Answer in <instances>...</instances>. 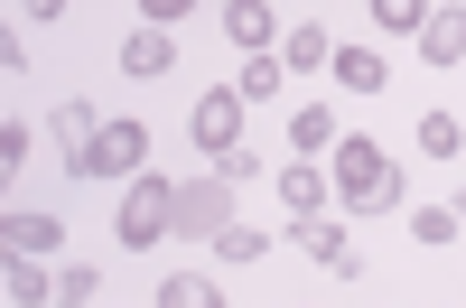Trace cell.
<instances>
[{
    "label": "cell",
    "instance_id": "obj_2",
    "mask_svg": "<svg viewBox=\"0 0 466 308\" xmlns=\"http://www.w3.org/2000/svg\"><path fill=\"white\" fill-rule=\"evenodd\" d=\"M112 224H122V243L131 252H149V243H168L177 234V178H122V215H112Z\"/></svg>",
    "mask_w": 466,
    "mask_h": 308
},
{
    "label": "cell",
    "instance_id": "obj_6",
    "mask_svg": "<svg viewBox=\"0 0 466 308\" xmlns=\"http://www.w3.org/2000/svg\"><path fill=\"white\" fill-rule=\"evenodd\" d=\"M289 243L308 252V262H318V272H355V243H345V224H327V215H289Z\"/></svg>",
    "mask_w": 466,
    "mask_h": 308
},
{
    "label": "cell",
    "instance_id": "obj_25",
    "mask_svg": "<svg viewBox=\"0 0 466 308\" xmlns=\"http://www.w3.org/2000/svg\"><path fill=\"white\" fill-rule=\"evenodd\" d=\"M187 10H197V0H140V19H149V28H177Z\"/></svg>",
    "mask_w": 466,
    "mask_h": 308
},
{
    "label": "cell",
    "instance_id": "obj_5",
    "mask_svg": "<svg viewBox=\"0 0 466 308\" xmlns=\"http://www.w3.org/2000/svg\"><path fill=\"white\" fill-rule=\"evenodd\" d=\"M149 169V131L131 122V112H112V122L94 131V159H85V178H140Z\"/></svg>",
    "mask_w": 466,
    "mask_h": 308
},
{
    "label": "cell",
    "instance_id": "obj_9",
    "mask_svg": "<svg viewBox=\"0 0 466 308\" xmlns=\"http://www.w3.org/2000/svg\"><path fill=\"white\" fill-rule=\"evenodd\" d=\"M122 75H177V28H131L122 37Z\"/></svg>",
    "mask_w": 466,
    "mask_h": 308
},
{
    "label": "cell",
    "instance_id": "obj_10",
    "mask_svg": "<svg viewBox=\"0 0 466 308\" xmlns=\"http://www.w3.org/2000/svg\"><path fill=\"white\" fill-rule=\"evenodd\" d=\"M47 131H56V149H66V169L85 178V159H94V131H103V122H94V103H56V112H47Z\"/></svg>",
    "mask_w": 466,
    "mask_h": 308
},
{
    "label": "cell",
    "instance_id": "obj_11",
    "mask_svg": "<svg viewBox=\"0 0 466 308\" xmlns=\"http://www.w3.org/2000/svg\"><path fill=\"white\" fill-rule=\"evenodd\" d=\"M327 197H336V178H327L318 159H289V169H280V206H289V215H327Z\"/></svg>",
    "mask_w": 466,
    "mask_h": 308
},
{
    "label": "cell",
    "instance_id": "obj_15",
    "mask_svg": "<svg viewBox=\"0 0 466 308\" xmlns=\"http://www.w3.org/2000/svg\"><path fill=\"white\" fill-rule=\"evenodd\" d=\"M327 75H336L345 94H382V85H392V75H382V56H373V47H336V56H327Z\"/></svg>",
    "mask_w": 466,
    "mask_h": 308
},
{
    "label": "cell",
    "instance_id": "obj_22",
    "mask_svg": "<svg viewBox=\"0 0 466 308\" xmlns=\"http://www.w3.org/2000/svg\"><path fill=\"white\" fill-rule=\"evenodd\" d=\"M159 299H168V308H215V281H206V272H168Z\"/></svg>",
    "mask_w": 466,
    "mask_h": 308
},
{
    "label": "cell",
    "instance_id": "obj_14",
    "mask_svg": "<svg viewBox=\"0 0 466 308\" xmlns=\"http://www.w3.org/2000/svg\"><path fill=\"white\" fill-rule=\"evenodd\" d=\"M0 243H10V252H56V243H66V224H56V215H37V206H28V215L10 206V215H0Z\"/></svg>",
    "mask_w": 466,
    "mask_h": 308
},
{
    "label": "cell",
    "instance_id": "obj_1",
    "mask_svg": "<svg viewBox=\"0 0 466 308\" xmlns=\"http://www.w3.org/2000/svg\"><path fill=\"white\" fill-rule=\"evenodd\" d=\"M327 178L355 215H392L401 206V169H392V140H336L327 149Z\"/></svg>",
    "mask_w": 466,
    "mask_h": 308
},
{
    "label": "cell",
    "instance_id": "obj_13",
    "mask_svg": "<svg viewBox=\"0 0 466 308\" xmlns=\"http://www.w3.org/2000/svg\"><path fill=\"white\" fill-rule=\"evenodd\" d=\"M336 140H345V131H336V103H299V112H289V149H299V159H327Z\"/></svg>",
    "mask_w": 466,
    "mask_h": 308
},
{
    "label": "cell",
    "instance_id": "obj_7",
    "mask_svg": "<svg viewBox=\"0 0 466 308\" xmlns=\"http://www.w3.org/2000/svg\"><path fill=\"white\" fill-rule=\"evenodd\" d=\"M420 56H430V66H466V0H430V19H420Z\"/></svg>",
    "mask_w": 466,
    "mask_h": 308
},
{
    "label": "cell",
    "instance_id": "obj_20",
    "mask_svg": "<svg viewBox=\"0 0 466 308\" xmlns=\"http://www.w3.org/2000/svg\"><path fill=\"white\" fill-rule=\"evenodd\" d=\"M373 28H392V37H420V19H430V0H364Z\"/></svg>",
    "mask_w": 466,
    "mask_h": 308
},
{
    "label": "cell",
    "instance_id": "obj_3",
    "mask_svg": "<svg viewBox=\"0 0 466 308\" xmlns=\"http://www.w3.org/2000/svg\"><path fill=\"white\" fill-rule=\"evenodd\" d=\"M233 224V178L215 169V178H177V234L187 243H215Z\"/></svg>",
    "mask_w": 466,
    "mask_h": 308
},
{
    "label": "cell",
    "instance_id": "obj_4",
    "mask_svg": "<svg viewBox=\"0 0 466 308\" xmlns=\"http://www.w3.org/2000/svg\"><path fill=\"white\" fill-rule=\"evenodd\" d=\"M187 131H197L206 159H224V149H243V85H215L197 94V112H187Z\"/></svg>",
    "mask_w": 466,
    "mask_h": 308
},
{
    "label": "cell",
    "instance_id": "obj_17",
    "mask_svg": "<svg viewBox=\"0 0 466 308\" xmlns=\"http://www.w3.org/2000/svg\"><path fill=\"white\" fill-rule=\"evenodd\" d=\"M280 75H289V66H280V47H252L233 85H243V103H270V94H280Z\"/></svg>",
    "mask_w": 466,
    "mask_h": 308
},
{
    "label": "cell",
    "instance_id": "obj_18",
    "mask_svg": "<svg viewBox=\"0 0 466 308\" xmlns=\"http://www.w3.org/2000/svg\"><path fill=\"white\" fill-rule=\"evenodd\" d=\"M261 252H270V234H261V224H243V215L215 234V262H233V272H243V262H261Z\"/></svg>",
    "mask_w": 466,
    "mask_h": 308
},
{
    "label": "cell",
    "instance_id": "obj_12",
    "mask_svg": "<svg viewBox=\"0 0 466 308\" xmlns=\"http://www.w3.org/2000/svg\"><path fill=\"white\" fill-rule=\"evenodd\" d=\"M224 37H233V47H280V19H270V0H224Z\"/></svg>",
    "mask_w": 466,
    "mask_h": 308
},
{
    "label": "cell",
    "instance_id": "obj_24",
    "mask_svg": "<svg viewBox=\"0 0 466 308\" xmlns=\"http://www.w3.org/2000/svg\"><path fill=\"white\" fill-rule=\"evenodd\" d=\"M28 149H37V131L10 112V122H0V169H10V187H19V169H28Z\"/></svg>",
    "mask_w": 466,
    "mask_h": 308
},
{
    "label": "cell",
    "instance_id": "obj_27",
    "mask_svg": "<svg viewBox=\"0 0 466 308\" xmlns=\"http://www.w3.org/2000/svg\"><path fill=\"white\" fill-rule=\"evenodd\" d=\"M457 224H466V197H457Z\"/></svg>",
    "mask_w": 466,
    "mask_h": 308
},
{
    "label": "cell",
    "instance_id": "obj_23",
    "mask_svg": "<svg viewBox=\"0 0 466 308\" xmlns=\"http://www.w3.org/2000/svg\"><path fill=\"white\" fill-rule=\"evenodd\" d=\"M410 234H420V243H457L466 224H457V206H410Z\"/></svg>",
    "mask_w": 466,
    "mask_h": 308
},
{
    "label": "cell",
    "instance_id": "obj_21",
    "mask_svg": "<svg viewBox=\"0 0 466 308\" xmlns=\"http://www.w3.org/2000/svg\"><path fill=\"white\" fill-rule=\"evenodd\" d=\"M56 299H66V308H94V299H103V272H94V262H66V272H56Z\"/></svg>",
    "mask_w": 466,
    "mask_h": 308
},
{
    "label": "cell",
    "instance_id": "obj_8",
    "mask_svg": "<svg viewBox=\"0 0 466 308\" xmlns=\"http://www.w3.org/2000/svg\"><path fill=\"white\" fill-rule=\"evenodd\" d=\"M0 299H10V308H47V299H56L47 252H10V262H0Z\"/></svg>",
    "mask_w": 466,
    "mask_h": 308
},
{
    "label": "cell",
    "instance_id": "obj_16",
    "mask_svg": "<svg viewBox=\"0 0 466 308\" xmlns=\"http://www.w3.org/2000/svg\"><path fill=\"white\" fill-rule=\"evenodd\" d=\"M327 56H336V37H327L318 19H308V28H289V37H280V66H289V75H318Z\"/></svg>",
    "mask_w": 466,
    "mask_h": 308
},
{
    "label": "cell",
    "instance_id": "obj_26",
    "mask_svg": "<svg viewBox=\"0 0 466 308\" xmlns=\"http://www.w3.org/2000/svg\"><path fill=\"white\" fill-rule=\"evenodd\" d=\"M19 10H28V19H66L75 0H19Z\"/></svg>",
    "mask_w": 466,
    "mask_h": 308
},
{
    "label": "cell",
    "instance_id": "obj_19",
    "mask_svg": "<svg viewBox=\"0 0 466 308\" xmlns=\"http://www.w3.org/2000/svg\"><path fill=\"white\" fill-rule=\"evenodd\" d=\"M420 149H430V159H466V131H457V112H420Z\"/></svg>",
    "mask_w": 466,
    "mask_h": 308
}]
</instances>
